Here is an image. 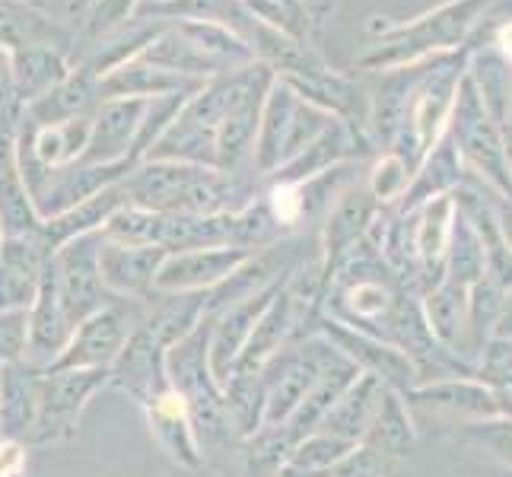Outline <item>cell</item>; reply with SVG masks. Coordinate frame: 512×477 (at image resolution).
<instances>
[{"instance_id":"cb8c5ba5","label":"cell","mask_w":512,"mask_h":477,"mask_svg":"<svg viewBox=\"0 0 512 477\" xmlns=\"http://www.w3.org/2000/svg\"><path fill=\"white\" fill-rule=\"evenodd\" d=\"M125 204H128L125 188H121V182H118V185H112V188L99 191L96 198L83 201L80 207L67 210V214H61V217H55V220H45V233H42V239H45L48 249L55 252L58 245H64V242H70V239H77V236H83V233H96V229H102L105 220H109V217L115 214V210H118V207H125Z\"/></svg>"},{"instance_id":"f546056e","label":"cell","mask_w":512,"mask_h":477,"mask_svg":"<svg viewBox=\"0 0 512 477\" xmlns=\"http://www.w3.org/2000/svg\"><path fill=\"white\" fill-rule=\"evenodd\" d=\"M194 93H169V96H156V99H147V109H144V118H140V128H137V137H134V147H131V163H144V156L156 147V140H160L169 125L179 112L185 109V102L191 99Z\"/></svg>"},{"instance_id":"7402d4cb","label":"cell","mask_w":512,"mask_h":477,"mask_svg":"<svg viewBox=\"0 0 512 477\" xmlns=\"http://www.w3.org/2000/svg\"><path fill=\"white\" fill-rule=\"evenodd\" d=\"M382 395H385V385L376 376H357V382H353L347 392L334 401V408L325 414L319 430L338 436V439H347V443H353V446H360V439L369 427V420H373Z\"/></svg>"},{"instance_id":"7c38bea8","label":"cell","mask_w":512,"mask_h":477,"mask_svg":"<svg viewBox=\"0 0 512 477\" xmlns=\"http://www.w3.org/2000/svg\"><path fill=\"white\" fill-rule=\"evenodd\" d=\"M280 287V284H277ZM277 287L264 290L252 299H239V303H229L220 312L207 315L210 318V341H207V357H210V369H214V379L223 385L233 369L239 363V353L249 341V334L258 322V315L268 309L271 296L277 293Z\"/></svg>"},{"instance_id":"7a4b0ae2","label":"cell","mask_w":512,"mask_h":477,"mask_svg":"<svg viewBox=\"0 0 512 477\" xmlns=\"http://www.w3.org/2000/svg\"><path fill=\"white\" fill-rule=\"evenodd\" d=\"M207 341H210V318L204 315L198 328L188 331L182 341H175L166 350L169 388L185 401L201 452L233 436L223 408V385L214 379V369H210Z\"/></svg>"},{"instance_id":"6da1fadb","label":"cell","mask_w":512,"mask_h":477,"mask_svg":"<svg viewBox=\"0 0 512 477\" xmlns=\"http://www.w3.org/2000/svg\"><path fill=\"white\" fill-rule=\"evenodd\" d=\"M125 198L134 207H147L166 217H207L239 210L249 201V188L239 175H229L214 166L172 163V159H144L125 179Z\"/></svg>"},{"instance_id":"8fae6325","label":"cell","mask_w":512,"mask_h":477,"mask_svg":"<svg viewBox=\"0 0 512 477\" xmlns=\"http://www.w3.org/2000/svg\"><path fill=\"white\" fill-rule=\"evenodd\" d=\"M144 109H147V99H105V102H99L96 112H93L90 144H86L80 163L105 166V163H121V159H128L131 147H134V137H137V128H140V118H144Z\"/></svg>"},{"instance_id":"5b68a950","label":"cell","mask_w":512,"mask_h":477,"mask_svg":"<svg viewBox=\"0 0 512 477\" xmlns=\"http://www.w3.org/2000/svg\"><path fill=\"white\" fill-rule=\"evenodd\" d=\"M99 249H102V229L83 233L58 245L51 252V274L61 296V306L70 315V322L80 325L83 318L115 303V296L105 290L99 274Z\"/></svg>"},{"instance_id":"f1b7e54d","label":"cell","mask_w":512,"mask_h":477,"mask_svg":"<svg viewBox=\"0 0 512 477\" xmlns=\"http://www.w3.org/2000/svg\"><path fill=\"white\" fill-rule=\"evenodd\" d=\"M160 233H163V214H153V210L134 204L118 207L102 226V239L118 245H160Z\"/></svg>"},{"instance_id":"d590c367","label":"cell","mask_w":512,"mask_h":477,"mask_svg":"<svg viewBox=\"0 0 512 477\" xmlns=\"http://www.w3.org/2000/svg\"><path fill=\"white\" fill-rule=\"evenodd\" d=\"M96 4V0H70V13H77V16H83L86 10H90Z\"/></svg>"},{"instance_id":"5bb4252c","label":"cell","mask_w":512,"mask_h":477,"mask_svg":"<svg viewBox=\"0 0 512 477\" xmlns=\"http://www.w3.org/2000/svg\"><path fill=\"white\" fill-rule=\"evenodd\" d=\"M315 328H319V334L322 338L338 350V353H344V357L357 366V369H363L366 376H376L385 388L388 385H404L408 382V376H411V366H408V360L401 357L398 350H388V347H382L376 338H369L366 331H357V328H347L344 322H338V318H315Z\"/></svg>"},{"instance_id":"2e32d148","label":"cell","mask_w":512,"mask_h":477,"mask_svg":"<svg viewBox=\"0 0 512 477\" xmlns=\"http://www.w3.org/2000/svg\"><path fill=\"white\" fill-rule=\"evenodd\" d=\"M144 414H147L156 446H160L175 465L198 471L204 462V452L198 446V436H194V423H191L185 401L169 388V392H163L160 398L147 404Z\"/></svg>"},{"instance_id":"484cf974","label":"cell","mask_w":512,"mask_h":477,"mask_svg":"<svg viewBox=\"0 0 512 477\" xmlns=\"http://www.w3.org/2000/svg\"><path fill=\"white\" fill-rule=\"evenodd\" d=\"M223 408L229 430L239 439H249L264 427V382L261 373H233L223 382Z\"/></svg>"},{"instance_id":"9a60e30c","label":"cell","mask_w":512,"mask_h":477,"mask_svg":"<svg viewBox=\"0 0 512 477\" xmlns=\"http://www.w3.org/2000/svg\"><path fill=\"white\" fill-rule=\"evenodd\" d=\"M39 382L42 369H32L23 360L0 366V439L29 446L39 417Z\"/></svg>"},{"instance_id":"4fadbf2b","label":"cell","mask_w":512,"mask_h":477,"mask_svg":"<svg viewBox=\"0 0 512 477\" xmlns=\"http://www.w3.org/2000/svg\"><path fill=\"white\" fill-rule=\"evenodd\" d=\"M74 322L61 306V296L55 287V274H51V258L45 264V274H42V287L35 293V303L29 306V344H26V360L32 369H45L55 363L70 334H74Z\"/></svg>"},{"instance_id":"4dcf8cb0","label":"cell","mask_w":512,"mask_h":477,"mask_svg":"<svg viewBox=\"0 0 512 477\" xmlns=\"http://www.w3.org/2000/svg\"><path fill=\"white\" fill-rule=\"evenodd\" d=\"M137 7H140V0H96V4L83 13V32H77V42L90 45L102 39L105 32L125 26L128 20H134Z\"/></svg>"},{"instance_id":"d4e9b609","label":"cell","mask_w":512,"mask_h":477,"mask_svg":"<svg viewBox=\"0 0 512 477\" xmlns=\"http://www.w3.org/2000/svg\"><path fill=\"white\" fill-rule=\"evenodd\" d=\"M45 220L35 210L16 159L0 169V236H42Z\"/></svg>"},{"instance_id":"3957f363","label":"cell","mask_w":512,"mask_h":477,"mask_svg":"<svg viewBox=\"0 0 512 477\" xmlns=\"http://www.w3.org/2000/svg\"><path fill=\"white\" fill-rule=\"evenodd\" d=\"M338 360V350H334L322 334H312V338H299L290 341L277 357L261 369V382H264V427H277L284 423L303 398L315 388L325 376V369Z\"/></svg>"},{"instance_id":"e0dca14e","label":"cell","mask_w":512,"mask_h":477,"mask_svg":"<svg viewBox=\"0 0 512 477\" xmlns=\"http://www.w3.org/2000/svg\"><path fill=\"white\" fill-rule=\"evenodd\" d=\"M296 118V99L284 80H274L268 99L261 105L258 118V137H255V153H252V172L258 175H274L287 163V144Z\"/></svg>"},{"instance_id":"8992f818","label":"cell","mask_w":512,"mask_h":477,"mask_svg":"<svg viewBox=\"0 0 512 477\" xmlns=\"http://www.w3.org/2000/svg\"><path fill=\"white\" fill-rule=\"evenodd\" d=\"M134 325L137 315L131 312V299H115L112 306L83 318L70 334L64 353L45 373H58V369H109L118 360Z\"/></svg>"},{"instance_id":"ffe728a7","label":"cell","mask_w":512,"mask_h":477,"mask_svg":"<svg viewBox=\"0 0 512 477\" xmlns=\"http://www.w3.org/2000/svg\"><path fill=\"white\" fill-rule=\"evenodd\" d=\"M10 55V80L13 93L23 105H32L35 99L48 96L55 86L70 74V58L58 48L48 45H26L13 48Z\"/></svg>"},{"instance_id":"d6986e66","label":"cell","mask_w":512,"mask_h":477,"mask_svg":"<svg viewBox=\"0 0 512 477\" xmlns=\"http://www.w3.org/2000/svg\"><path fill=\"white\" fill-rule=\"evenodd\" d=\"M99 105V77L83 64H70V74L48 96L26 105V118L32 125H61L70 118L93 115Z\"/></svg>"},{"instance_id":"d6a6232c","label":"cell","mask_w":512,"mask_h":477,"mask_svg":"<svg viewBox=\"0 0 512 477\" xmlns=\"http://www.w3.org/2000/svg\"><path fill=\"white\" fill-rule=\"evenodd\" d=\"M29 474V446L16 439H0V477H26Z\"/></svg>"},{"instance_id":"9c48e42d","label":"cell","mask_w":512,"mask_h":477,"mask_svg":"<svg viewBox=\"0 0 512 477\" xmlns=\"http://www.w3.org/2000/svg\"><path fill=\"white\" fill-rule=\"evenodd\" d=\"M48 258L42 236H0V312H26L35 303Z\"/></svg>"},{"instance_id":"1f68e13d","label":"cell","mask_w":512,"mask_h":477,"mask_svg":"<svg viewBox=\"0 0 512 477\" xmlns=\"http://www.w3.org/2000/svg\"><path fill=\"white\" fill-rule=\"evenodd\" d=\"M26 344H29V309L0 312V366L26 360Z\"/></svg>"},{"instance_id":"83f0119b","label":"cell","mask_w":512,"mask_h":477,"mask_svg":"<svg viewBox=\"0 0 512 477\" xmlns=\"http://www.w3.org/2000/svg\"><path fill=\"white\" fill-rule=\"evenodd\" d=\"M353 449H357V446L347 443V439H338V436H331V433L315 430V433L299 439L296 449L287 458V465L280 468L277 477H309V474H322V471L338 465L341 458H347Z\"/></svg>"},{"instance_id":"44dd1931","label":"cell","mask_w":512,"mask_h":477,"mask_svg":"<svg viewBox=\"0 0 512 477\" xmlns=\"http://www.w3.org/2000/svg\"><path fill=\"white\" fill-rule=\"evenodd\" d=\"M207 293H153L144 299V312L137 315V325L150 331L166 350L194 331L204 318Z\"/></svg>"},{"instance_id":"ac0fdd59","label":"cell","mask_w":512,"mask_h":477,"mask_svg":"<svg viewBox=\"0 0 512 477\" xmlns=\"http://www.w3.org/2000/svg\"><path fill=\"white\" fill-rule=\"evenodd\" d=\"M201 86H204L201 80H188V77L172 74V70L131 58L99 80V102H105V99H156V96H169V93H198Z\"/></svg>"},{"instance_id":"52a82bcc","label":"cell","mask_w":512,"mask_h":477,"mask_svg":"<svg viewBox=\"0 0 512 477\" xmlns=\"http://www.w3.org/2000/svg\"><path fill=\"white\" fill-rule=\"evenodd\" d=\"M109 385L125 392L140 408H147L163 392H169L166 379V347L153 338L150 331L134 325L125 347H121L118 360L109 366Z\"/></svg>"},{"instance_id":"4316f807","label":"cell","mask_w":512,"mask_h":477,"mask_svg":"<svg viewBox=\"0 0 512 477\" xmlns=\"http://www.w3.org/2000/svg\"><path fill=\"white\" fill-rule=\"evenodd\" d=\"M360 446L382 455V458L408 455V449H411V423H408V414H404L401 401H398V395L392 392V388H385V395L379 401L373 420H369Z\"/></svg>"},{"instance_id":"8d00e7d4","label":"cell","mask_w":512,"mask_h":477,"mask_svg":"<svg viewBox=\"0 0 512 477\" xmlns=\"http://www.w3.org/2000/svg\"><path fill=\"white\" fill-rule=\"evenodd\" d=\"M500 45H503V51L512 58V26H506L503 29V35H500Z\"/></svg>"},{"instance_id":"277c9868","label":"cell","mask_w":512,"mask_h":477,"mask_svg":"<svg viewBox=\"0 0 512 477\" xmlns=\"http://www.w3.org/2000/svg\"><path fill=\"white\" fill-rule=\"evenodd\" d=\"M109 385V369H58L42 373L39 382V417L29 439V449L64 443L77 430L96 392Z\"/></svg>"},{"instance_id":"e575fe53","label":"cell","mask_w":512,"mask_h":477,"mask_svg":"<svg viewBox=\"0 0 512 477\" xmlns=\"http://www.w3.org/2000/svg\"><path fill=\"white\" fill-rule=\"evenodd\" d=\"M166 4H175V0H140V7H137L134 16H144V13H150L156 7H166Z\"/></svg>"},{"instance_id":"30bf717a","label":"cell","mask_w":512,"mask_h":477,"mask_svg":"<svg viewBox=\"0 0 512 477\" xmlns=\"http://www.w3.org/2000/svg\"><path fill=\"white\" fill-rule=\"evenodd\" d=\"M169 252L160 245H118L105 242L99 249V274L102 284L115 299H131V303H144L153 296L156 271Z\"/></svg>"},{"instance_id":"ba28073f","label":"cell","mask_w":512,"mask_h":477,"mask_svg":"<svg viewBox=\"0 0 512 477\" xmlns=\"http://www.w3.org/2000/svg\"><path fill=\"white\" fill-rule=\"evenodd\" d=\"M249 249H191L169 252L156 271L153 293H210L233 274L239 264L249 261Z\"/></svg>"},{"instance_id":"603a6c76","label":"cell","mask_w":512,"mask_h":477,"mask_svg":"<svg viewBox=\"0 0 512 477\" xmlns=\"http://www.w3.org/2000/svg\"><path fill=\"white\" fill-rule=\"evenodd\" d=\"M90 128H93V115L83 118H70L61 125H32L26 118V131H29V150L48 169H61V166H74L80 163V156L90 144Z\"/></svg>"},{"instance_id":"836d02e7","label":"cell","mask_w":512,"mask_h":477,"mask_svg":"<svg viewBox=\"0 0 512 477\" xmlns=\"http://www.w3.org/2000/svg\"><path fill=\"white\" fill-rule=\"evenodd\" d=\"M474 436L481 439L484 446H490L497 455H503L506 462H512V427L509 423H490L484 430H474Z\"/></svg>"}]
</instances>
